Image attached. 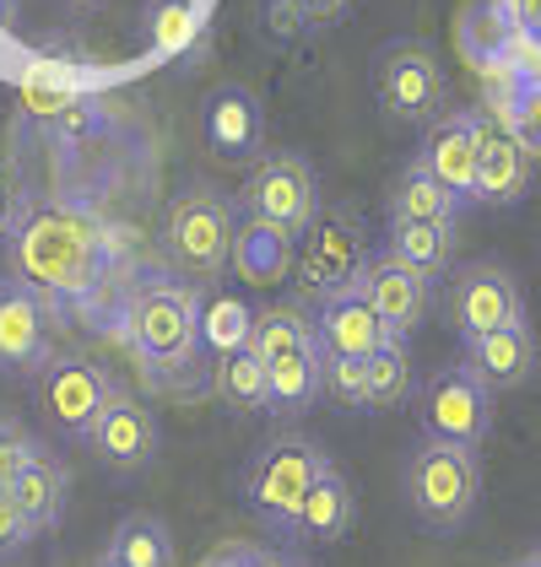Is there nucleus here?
I'll use <instances>...</instances> for the list:
<instances>
[{
    "label": "nucleus",
    "instance_id": "5",
    "mask_svg": "<svg viewBox=\"0 0 541 567\" xmlns=\"http://www.w3.org/2000/svg\"><path fill=\"white\" fill-rule=\"evenodd\" d=\"M233 206L223 189H184L163 212V255L180 265L190 281H217L233 265Z\"/></svg>",
    "mask_w": 541,
    "mask_h": 567
},
{
    "label": "nucleus",
    "instance_id": "37",
    "mask_svg": "<svg viewBox=\"0 0 541 567\" xmlns=\"http://www.w3.org/2000/svg\"><path fill=\"white\" fill-rule=\"evenodd\" d=\"M261 22H266V39H276V44H293V39H304V33H309V22H304V6H298V0H266Z\"/></svg>",
    "mask_w": 541,
    "mask_h": 567
},
{
    "label": "nucleus",
    "instance_id": "30",
    "mask_svg": "<svg viewBox=\"0 0 541 567\" xmlns=\"http://www.w3.org/2000/svg\"><path fill=\"white\" fill-rule=\"evenodd\" d=\"M390 217H411V221H455L460 217V195L445 189L439 178L428 174L422 163H411L396 189H390Z\"/></svg>",
    "mask_w": 541,
    "mask_h": 567
},
{
    "label": "nucleus",
    "instance_id": "21",
    "mask_svg": "<svg viewBox=\"0 0 541 567\" xmlns=\"http://www.w3.org/2000/svg\"><path fill=\"white\" fill-rule=\"evenodd\" d=\"M353 519H358L353 481L330 465V471L309 486V497H304V508H298V519H293L287 535H293V540H309V546H336V540H347Z\"/></svg>",
    "mask_w": 541,
    "mask_h": 567
},
{
    "label": "nucleus",
    "instance_id": "1",
    "mask_svg": "<svg viewBox=\"0 0 541 567\" xmlns=\"http://www.w3.org/2000/svg\"><path fill=\"white\" fill-rule=\"evenodd\" d=\"M11 276L44 298H82L103 270V233L71 200H28L22 221L6 238Z\"/></svg>",
    "mask_w": 541,
    "mask_h": 567
},
{
    "label": "nucleus",
    "instance_id": "44",
    "mask_svg": "<svg viewBox=\"0 0 541 567\" xmlns=\"http://www.w3.org/2000/svg\"><path fill=\"white\" fill-rule=\"evenodd\" d=\"M514 567H541V557H537V551H531V557H525V563H514Z\"/></svg>",
    "mask_w": 541,
    "mask_h": 567
},
{
    "label": "nucleus",
    "instance_id": "36",
    "mask_svg": "<svg viewBox=\"0 0 541 567\" xmlns=\"http://www.w3.org/2000/svg\"><path fill=\"white\" fill-rule=\"evenodd\" d=\"M39 529L33 519L22 514V503H17V492L11 486H0V557H11V551H22L28 540H33Z\"/></svg>",
    "mask_w": 541,
    "mask_h": 567
},
{
    "label": "nucleus",
    "instance_id": "39",
    "mask_svg": "<svg viewBox=\"0 0 541 567\" xmlns=\"http://www.w3.org/2000/svg\"><path fill=\"white\" fill-rule=\"evenodd\" d=\"M28 212V200H22V189H17V178L0 174V238H11V227L22 221Z\"/></svg>",
    "mask_w": 541,
    "mask_h": 567
},
{
    "label": "nucleus",
    "instance_id": "2",
    "mask_svg": "<svg viewBox=\"0 0 541 567\" xmlns=\"http://www.w3.org/2000/svg\"><path fill=\"white\" fill-rule=\"evenodd\" d=\"M125 341L146 373L190 368L201 351V281H141L125 298Z\"/></svg>",
    "mask_w": 541,
    "mask_h": 567
},
{
    "label": "nucleus",
    "instance_id": "31",
    "mask_svg": "<svg viewBox=\"0 0 541 567\" xmlns=\"http://www.w3.org/2000/svg\"><path fill=\"white\" fill-rule=\"evenodd\" d=\"M201 33V6L195 0H146V44L163 60H180Z\"/></svg>",
    "mask_w": 541,
    "mask_h": 567
},
{
    "label": "nucleus",
    "instance_id": "32",
    "mask_svg": "<svg viewBox=\"0 0 541 567\" xmlns=\"http://www.w3.org/2000/svg\"><path fill=\"white\" fill-rule=\"evenodd\" d=\"M406 394H411V357L401 336H390L368 357V411H396Z\"/></svg>",
    "mask_w": 541,
    "mask_h": 567
},
{
    "label": "nucleus",
    "instance_id": "10",
    "mask_svg": "<svg viewBox=\"0 0 541 567\" xmlns=\"http://www.w3.org/2000/svg\"><path fill=\"white\" fill-rule=\"evenodd\" d=\"M109 390H114V384H109L92 362H82V357H49L44 368H39V405H44L49 422L71 437L92 433V422H98Z\"/></svg>",
    "mask_w": 541,
    "mask_h": 567
},
{
    "label": "nucleus",
    "instance_id": "35",
    "mask_svg": "<svg viewBox=\"0 0 541 567\" xmlns=\"http://www.w3.org/2000/svg\"><path fill=\"white\" fill-rule=\"evenodd\" d=\"M509 131L525 141V152H531V157H541V76H537V82H525V92L514 97Z\"/></svg>",
    "mask_w": 541,
    "mask_h": 567
},
{
    "label": "nucleus",
    "instance_id": "17",
    "mask_svg": "<svg viewBox=\"0 0 541 567\" xmlns=\"http://www.w3.org/2000/svg\"><path fill=\"white\" fill-rule=\"evenodd\" d=\"M201 131H206L212 152H217L223 163H249V157L261 152V141H266V109H261V97L249 87L227 82V87H217L206 97Z\"/></svg>",
    "mask_w": 541,
    "mask_h": 567
},
{
    "label": "nucleus",
    "instance_id": "18",
    "mask_svg": "<svg viewBox=\"0 0 541 567\" xmlns=\"http://www.w3.org/2000/svg\"><path fill=\"white\" fill-rule=\"evenodd\" d=\"M298 260V238L276 221L255 217V212H238L233 221V270L244 287H282L293 276Z\"/></svg>",
    "mask_w": 541,
    "mask_h": 567
},
{
    "label": "nucleus",
    "instance_id": "41",
    "mask_svg": "<svg viewBox=\"0 0 541 567\" xmlns=\"http://www.w3.org/2000/svg\"><path fill=\"white\" fill-rule=\"evenodd\" d=\"M249 567H304V563H293V557H255Z\"/></svg>",
    "mask_w": 541,
    "mask_h": 567
},
{
    "label": "nucleus",
    "instance_id": "7",
    "mask_svg": "<svg viewBox=\"0 0 541 567\" xmlns=\"http://www.w3.org/2000/svg\"><path fill=\"white\" fill-rule=\"evenodd\" d=\"M417 422H422L428 437H450V443L482 449V437L493 433V390L466 362H450V368H439L422 384V394H417Z\"/></svg>",
    "mask_w": 541,
    "mask_h": 567
},
{
    "label": "nucleus",
    "instance_id": "16",
    "mask_svg": "<svg viewBox=\"0 0 541 567\" xmlns=\"http://www.w3.org/2000/svg\"><path fill=\"white\" fill-rule=\"evenodd\" d=\"M315 341L325 357H374V351L390 341V324L379 319V308L368 303L358 281L330 292L315 313Z\"/></svg>",
    "mask_w": 541,
    "mask_h": 567
},
{
    "label": "nucleus",
    "instance_id": "25",
    "mask_svg": "<svg viewBox=\"0 0 541 567\" xmlns=\"http://www.w3.org/2000/svg\"><path fill=\"white\" fill-rule=\"evenodd\" d=\"M212 390H217V400H223L227 411H238V416L270 411V373H266V362L255 357V347L223 351V362H217V373H212Z\"/></svg>",
    "mask_w": 541,
    "mask_h": 567
},
{
    "label": "nucleus",
    "instance_id": "4",
    "mask_svg": "<svg viewBox=\"0 0 541 567\" xmlns=\"http://www.w3.org/2000/svg\"><path fill=\"white\" fill-rule=\"evenodd\" d=\"M330 471V454L319 449L315 437L304 433H276L266 437L255 454H249V465H244V503L270 524V529H293L298 519V508H304V497H309V486Z\"/></svg>",
    "mask_w": 541,
    "mask_h": 567
},
{
    "label": "nucleus",
    "instance_id": "34",
    "mask_svg": "<svg viewBox=\"0 0 541 567\" xmlns=\"http://www.w3.org/2000/svg\"><path fill=\"white\" fill-rule=\"evenodd\" d=\"M39 454H44V449L33 443V433H28L22 422H0V486H11Z\"/></svg>",
    "mask_w": 541,
    "mask_h": 567
},
{
    "label": "nucleus",
    "instance_id": "3",
    "mask_svg": "<svg viewBox=\"0 0 541 567\" xmlns=\"http://www.w3.org/2000/svg\"><path fill=\"white\" fill-rule=\"evenodd\" d=\"M482 497V454L471 443L428 437L406 460V503L428 529H460Z\"/></svg>",
    "mask_w": 541,
    "mask_h": 567
},
{
    "label": "nucleus",
    "instance_id": "14",
    "mask_svg": "<svg viewBox=\"0 0 541 567\" xmlns=\"http://www.w3.org/2000/svg\"><path fill=\"white\" fill-rule=\"evenodd\" d=\"M358 287L368 292V303L379 308V319L390 324V336H401V341L428 319V303H433V276L401 265L396 255H374L363 265Z\"/></svg>",
    "mask_w": 541,
    "mask_h": 567
},
{
    "label": "nucleus",
    "instance_id": "28",
    "mask_svg": "<svg viewBox=\"0 0 541 567\" xmlns=\"http://www.w3.org/2000/svg\"><path fill=\"white\" fill-rule=\"evenodd\" d=\"M11 492H17L22 514L33 519V529H49V524H60V514H65V492H71V476H65V465H60V460L39 454V460H33L22 476L11 481Z\"/></svg>",
    "mask_w": 541,
    "mask_h": 567
},
{
    "label": "nucleus",
    "instance_id": "33",
    "mask_svg": "<svg viewBox=\"0 0 541 567\" xmlns=\"http://www.w3.org/2000/svg\"><path fill=\"white\" fill-rule=\"evenodd\" d=\"M325 394L341 411H368V357H325Z\"/></svg>",
    "mask_w": 541,
    "mask_h": 567
},
{
    "label": "nucleus",
    "instance_id": "40",
    "mask_svg": "<svg viewBox=\"0 0 541 567\" xmlns=\"http://www.w3.org/2000/svg\"><path fill=\"white\" fill-rule=\"evenodd\" d=\"M514 17H520V33L541 44V0H514Z\"/></svg>",
    "mask_w": 541,
    "mask_h": 567
},
{
    "label": "nucleus",
    "instance_id": "27",
    "mask_svg": "<svg viewBox=\"0 0 541 567\" xmlns=\"http://www.w3.org/2000/svg\"><path fill=\"white\" fill-rule=\"evenodd\" d=\"M249 330H255V308L244 303L233 287H212L201 292V347L206 351H238L249 347Z\"/></svg>",
    "mask_w": 541,
    "mask_h": 567
},
{
    "label": "nucleus",
    "instance_id": "23",
    "mask_svg": "<svg viewBox=\"0 0 541 567\" xmlns=\"http://www.w3.org/2000/svg\"><path fill=\"white\" fill-rule=\"evenodd\" d=\"M385 255H396L401 265L422 270V276H445L455 260V221H411L390 217L385 233Z\"/></svg>",
    "mask_w": 541,
    "mask_h": 567
},
{
    "label": "nucleus",
    "instance_id": "11",
    "mask_svg": "<svg viewBox=\"0 0 541 567\" xmlns=\"http://www.w3.org/2000/svg\"><path fill=\"white\" fill-rule=\"evenodd\" d=\"M315 238H309V249H304V260L298 265V281H304V292H319V298H330V292H341V287H353L363 276V227L353 212H330V217L309 227Z\"/></svg>",
    "mask_w": 541,
    "mask_h": 567
},
{
    "label": "nucleus",
    "instance_id": "19",
    "mask_svg": "<svg viewBox=\"0 0 541 567\" xmlns=\"http://www.w3.org/2000/svg\"><path fill=\"white\" fill-rule=\"evenodd\" d=\"M466 368L488 384V390H520L537 373V341L525 324H503L488 336H466Z\"/></svg>",
    "mask_w": 541,
    "mask_h": 567
},
{
    "label": "nucleus",
    "instance_id": "24",
    "mask_svg": "<svg viewBox=\"0 0 541 567\" xmlns=\"http://www.w3.org/2000/svg\"><path fill=\"white\" fill-rule=\"evenodd\" d=\"M270 373V411L276 416H304L325 394V351L309 347V351H293V357H276L266 362Z\"/></svg>",
    "mask_w": 541,
    "mask_h": 567
},
{
    "label": "nucleus",
    "instance_id": "6",
    "mask_svg": "<svg viewBox=\"0 0 541 567\" xmlns=\"http://www.w3.org/2000/svg\"><path fill=\"white\" fill-rule=\"evenodd\" d=\"M374 92L379 109L401 125H433L445 114V65L417 39H396L374 60Z\"/></svg>",
    "mask_w": 541,
    "mask_h": 567
},
{
    "label": "nucleus",
    "instance_id": "8",
    "mask_svg": "<svg viewBox=\"0 0 541 567\" xmlns=\"http://www.w3.org/2000/svg\"><path fill=\"white\" fill-rule=\"evenodd\" d=\"M244 212L287 227L293 238H304L319 217V178L309 168V157H298V152L261 157L249 168V178H244Z\"/></svg>",
    "mask_w": 541,
    "mask_h": 567
},
{
    "label": "nucleus",
    "instance_id": "26",
    "mask_svg": "<svg viewBox=\"0 0 541 567\" xmlns=\"http://www.w3.org/2000/svg\"><path fill=\"white\" fill-rule=\"evenodd\" d=\"M249 347L261 362H276V357H293V351L319 347L315 341V319L298 303H270L255 313V330H249Z\"/></svg>",
    "mask_w": 541,
    "mask_h": 567
},
{
    "label": "nucleus",
    "instance_id": "42",
    "mask_svg": "<svg viewBox=\"0 0 541 567\" xmlns=\"http://www.w3.org/2000/svg\"><path fill=\"white\" fill-rule=\"evenodd\" d=\"M6 22H11V0H0V33H6Z\"/></svg>",
    "mask_w": 541,
    "mask_h": 567
},
{
    "label": "nucleus",
    "instance_id": "29",
    "mask_svg": "<svg viewBox=\"0 0 541 567\" xmlns=\"http://www.w3.org/2000/svg\"><path fill=\"white\" fill-rule=\"evenodd\" d=\"M109 557L125 567H174V535L157 514H125L109 535Z\"/></svg>",
    "mask_w": 541,
    "mask_h": 567
},
{
    "label": "nucleus",
    "instance_id": "46",
    "mask_svg": "<svg viewBox=\"0 0 541 567\" xmlns=\"http://www.w3.org/2000/svg\"><path fill=\"white\" fill-rule=\"evenodd\" d=\"M537 557H541V546H537Z\"/></svg>",
    "mask_w": 541,
    "mask_h": 567
},
{
    "label": "nucleus",
    "instance_id": "38",
    "mask_svg": "<svg viewBox=\"0 0 541 567\" xmlns=\"http://www.w3.org/2000/svg\"><path fill=\"white\" fill-rule=\"evenodd\" d=\"M304 6V22H309V33L315 28H336L347 11H353V0H298Z\"/></svg>",
    "mask_w": 541,
    "mask_h": 567
},
{
    "label": "nucleus",
    "instance_id": "15",
    "mask_svg": "<svg viewBox=\"0 0 541 567\" xmlns=\"http://www.w3.org/2000/svg\"><path fill=\"white\" fill-rule=\"evenodd\" d=\"M49 362V308L28 281H0V368L39 373Z\"/></svg>",
    "mask_w": 541,
    "mask_h": 567
},
{
    "label": "nucleus",
    "instance_id": "9",
    "mask_svg": "<svg viewBox=\"0 0 541 567\" xmlns=\"http://www.w3.org/2000/svg\"><path fill=\"white\" fill-rule=\"evenodd\" d=\"M450 313L460 341L466 336H488L503 324H525V292H520V276L498 260H477L466 270H455L450 287Z\"/></svg>",
    "mask_w": 541,
    "mask_h": 567
},
{
    "label": "nucleus",
    "instance_id": "43",
    "mask_svg": "<svg viewBox=\"0 0 541 567\" xmlns=\"http://www.w3.org/2000/svg\"><path fill=\"white\" fill-rule=\"evenodd\" d=\"M92 567H125V563H120V557H109V551H103V557H98V563H92Z\"/></svg>",
    "mask_w": 541,
    "mask_h": 567
},
{
    "label": "nucleus",
    "instance_id": "22",
    "mask_svg": "<svg viewBox=\"0 0 541 567\" xmlns=\"http://www.w3.org/2000/svg\"><path fill=\"white\" fill-rule=\"evenodd\" d=\"M514 44H520L514 0H471V6L460 11V54H466V60L503 65Z\"/></svg>",
    "mask_w": 541,
    "mask_h": 567
},
{
    "label": "nucleus",
    "instance_id": "20",
    "mask_svg": "<svg viewBox=\"0 0 541 567\" xmlns=\"http://www.w3.org/2000/svg\"><path fill=\"white\" fill-rule=\"evenodd\" d=\"M525 189H531V152H525V141L514 131L488 125L471 200H482V206H514V200H525Z\"/></svg>",
    "mask_w": 541,
    "mask_h": 567
},
{
    "label": "nucleus",
    "instance_id": "45",
    "mask_svg": "<svg viewBox=\"0 0 541 567\" xmlns=\"http://www.w3.org/2000/svg\"><path fill=\"white\" fill-rule=\"evenodd\" d=\"M71 6H103V0H71Z\"/></svg>",
    "mask_w": 541,
    "mask_h": 567
},
{
    "label": "nucleus",
    "instance_id": "12",
    "mask_svg": "<svg viewBox=\"0 0 541 567\" xmlns=\"http://www.w3.org/2000/svg\"><path fill=\"white\" fill-rule=\"evenodd\" d=\"M482 135H488V120H482V114L450 109V114H439V120L428 125L417 163L439 178L445 189H455L460 200H471V189H477V163H482Z\"/></svg>",
    "mask_w": 541,
    "mask_h": 567
},
{
    "label": "nucleus",
    "instance_id": "13",
    "mask_svg": "<svg viewBox=\"0 0 541 567\" xmlns=\"http://www.w3.org/2000/svg\"><path fill=\"white\" fill-rule=\"evenodd\" d=\"M88 443L98 449V460H103L109 471H141V465H152V454H157V416H152L141 400H131L125 390H109Z\"/></svg>",
    "mask_w": 541,
    "mask_h": 567
}]
</instances>
